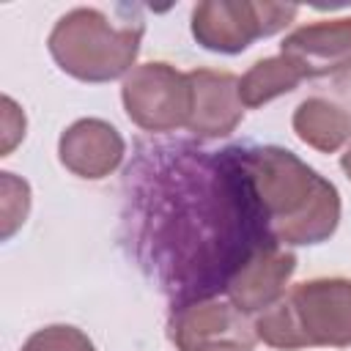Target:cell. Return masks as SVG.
<instances>
[{
  "label": "cell",
  "instance_id": "obj_4",
  "mask_svg": "<svg viewBox=\"0 0 351 351\" xmlns=\"http://www.w3.org/2000/svg\"><path fill=\"white\" fill-rule=\"evenodd\" d=\"M143 25H115L96 8L63 14L49 33L55 63L82 82H110L134 63Z\"/></svg>",
  "mask_w": 351,
  "mask_h": 351
},
{
  "label": "cell",
  "instance_id": "obj_7",
  "mask_svg": "<svg viewBox=\"0 0 351 351\" xmlns=\"http://www.w3.org/2000/svg\"><path fill=\"white\" fill-rule=\"evenodd\" d=\"M170 340L178 351H252L258 335L233 302L197 299L173 313Z\"/></svg>",
  "mask_w": 351,
  "mask_h": 351
},
{
  "label": "cell",
  "instance_id": "obj_14",
  "mask_svg": "<svg viewBox=\"0 0 351 351\" xmlns=\"http://www.w3.org/2000/svg\"><path fill=\"white\" fill-rule=\"evenodd\" d=\"M22 351H96V348L88 340V335L80 332L77 326L52 324V326H44V329L33 332L25 340Z\"/></svg>",
  "mask_w": 351,
  "mask_h": 351
},
{
  "label": "cell",
  "instance_id": "obj_9",
  "mask_svg": "<svg viewBox=\"0 0 351 351\" xmlns=\"http://www.w3.org/2000/svg\"><path fill=\"white\" fill-rule=\"evenodd\" d=\"M293 271V252H288L282 244H263L233 271L225 291L241 313H261L282 299V291Z\"/></svg>",
  "mask_w": 351,
  "mask_h": 351
},
{
  "label": "cell",
  "instance_id": "obj_2",
  "mask_svg": "<svg viewBox=\"0 0 351 351\" xmlns=\"http://www.w3.org/2000/svg\"><path fill=\"white\" fill-rule=\"evenodd\" d=\"M252 206L274 244H321L340 222V195L332 181L307 167L293 151L233 148Z\"/></svg>",
  "mask_w": 351,
  "mask_h": 351
},
{
  "label": "cell",
  "instance_id": "obj_10",
  "mask_svg": "<svg viewBox=\"0 0 351 351\" xmlns=\"http://www.w3.org/2000/svg\"><path fill=\"white\" fill-rule=\"evenodd\" d=\"M189 82H192V115L186 129L197 137H228L244 115V104L239 96V77L230 71L197 69L189 71Z\"/></svg>",
  "mask_w": 351,
  "mask_h": 351
},
{
  "label": "cell",
  "instance_id": "obj_16",
  "mask_svg": "<svg viewBox=\"0 0 351 351\" xmlns=\"http://www.w3.org/2000/svg\"><path fill=\"white\" fill-rule=\"evenodd\" d=\"M25 137V115L22 110L5 96L3 99V156L11 154V148Z\"/></svg>",
  "mask_w": 351,
  "mask_h": 351
},
{
  "label": "cell",
  "instance_id": "obj_11",
  "mask_svg": "<svg viewBox=\"0 0 351 351\" xmlns=\"http://www.w3.org/2000/svg\"><path fill=\"white\" fill-rule=\"evenodd\" d=\"M58 154L63 167L71 170L74 176L104 178L121 165L126 145L112 123L99 118H82L60 134Z\"/></svg>",
  "mask_w": 351,
  "mask_h": 351
},
{
  "label": "cell",
  "instance_id": "obj_3",
  "mask_svg": "<svg viewBox=\"0 0 351 351\" xmlns=\"http://www.w3.org/2000/svg\"><path fill=\"white\" fill-rule=\"evenodd\" d=\"M255 335L271 348L351 346V280L315 277L291 288L255 321Z\"/></svg>",
  "mask_w": 351,
  "mask_h": 351
},
{
  "label": "cell",
  "instance_id": "obj_8",
  "mask_svg": "<svg viewBox=\"0 0 351 351\" xmlns=\"http://www.w3.org/2000/svg\"><path fill=\"white\" fill-rule=\"evenodd\" d=\"M280 55H285L302 77H329L351 69V16L321 19L296 27L285 36Z\"/></svg>",
  "mask_w": 351,
  "mask_h": 351
},
{
  "label": "cell",
  "instance_id": "obj_5",
  "mask_svg": "<svg viewBox=\"0 0 351 351\" xmlns=\"http://www.w3.org/2000/svg\"><path fill=\"white\" fill-rule=\"evenodd\" d=\"M296 5L285 3H250V0H206L192 11V36L203 49L236 55L255 38L282 30Z\"/></svg>",
  "mask_w": 351,
  "mask_h": 351
},
{
  "label": "cell",
  "instance_id": "obj_6",
  "mask_svg": "<svg viewBox=\"0 0 351 351\" xmlns=\"http://www.w3.org/2000/svg\"><path fill=\"white\" fill-rule=\"evenodd\" d=\"M126 115L145 132H173L189 123L192 82L189 74L176 71L170 63L137 66L121 88Z\"/></svg>",
  "mask_w": 351,
  "mask_h": 351
},
{
  "label": "cell",
  "instance_id": "obj_13",
  "mask_svg": "<svg viewBox=\"0 0 351 351\" xmlns=\"http://www.w3.org/2000/svg\"><path fill=\"white\" fill-rule=\"evenodd\" d=\"M302 80H304L302 71L285 55L263 58V60L252 63V69L239 80V96H241L244 107H261V104L293 90Z\"/></svg>",
  "mask_w": 351,
  "mask_h": 351
},
{
  "label": "cell",
  "instance_id": "obj_12",
  "mask_svg": "<svg viewBox=\"0 0 351 351\" xmlns=\"http://www.w3.org/2000/svg\"><path fill=\"white\" fill-rule=\"evenodd\" d=\"M293 132L310 148L332 154L351 137V118L326 99H304L293 112Z\"/></svg>",
  "mask_w": 351,
  "mask_h": 351
},
{
  "label": "cell",
  "instance_id": "obj_15",
  "mask_svg": "<svg viewBox=\"0 0 351 351\" xmlns=\"http://www.w3.org/2000/svg\"><path fill=\"white\" fill-rule=\"evenodd\" d=\"M0 184H3V239H8L27 217L30 189L14 173H0Z\"/></svg>",
  "mask_w": 351,
  "mask_h": 351
},
{
  "label": "cell",
  "instance_id": "obj_1",
  "mask_svg": "<svg viewBox=\"0 0 351 351\" xmlns=\"http://www.w3.org/2000/svg\"><path fill=\"white\" fill-rule=\"evenodd\" d=\"M137 244L162 288L181 304L211 299L263 244H274L252 206L233 148H156L134 173Z\"/></svg>",
  "mask_w": 351,
  "mask_h": 351
}]
</instances>
